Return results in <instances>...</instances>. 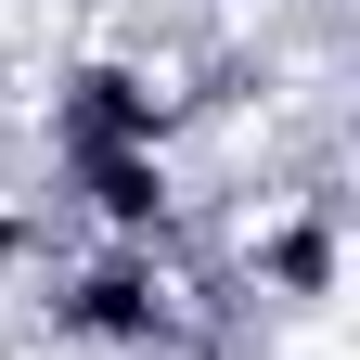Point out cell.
<instances>
[{
	"label": "cell",
	"instance_id": "6da1fadb",
	"mask_svg": "<svg viewBox=\"0 0 360 360\" xmlns=\"http://www.w3.org/2000/svg\"><path fill=\"white\" fill-rule=\"evenodd\" d=\"M39 309H52V335L103 347V360H167L193 335V283H180L167 245H77L52 283H39Z\"/></svg>",
	"mask_w": 360,
	"mask_h": 360
},
{
	"label": "cell",
	"instance_id": "7a4b0ae2",
	"mask_svg": "<svg viewBox=\"0 0 360 360\" xmlns=\"http://www.w3.org/2000/svg\"><path fill=\"white\" fill-rule=\"evenodd\" d=\"M180 142V90L142 52H77L52 77V167L65 155H167Z\"/></svg>",
	"mask_w": 360,
	"mask_h": 360
},
{
	"label": "cell",
	"instance_id": "3957f363",
	"mask_svg": "<svg viewBox=\"0 0 360 360\" xmlns=\"http://www.w3.org/2000/svg\"><path fill=\"white\" fill-rule=\"evenodd\" d=\"M232 283H245V296H270V309H322V296H335V206L309 193V206L270 219V232H245Z\"/></svg>",
	"mask_w": 360,
	"mask_h": 360
}]
</instances>
